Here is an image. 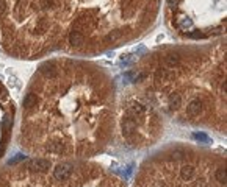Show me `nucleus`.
Masks as SVG:
<instances>
[{
  "mask_svg": "<svg viewBox=\"0 0 227 187\" xmlns=\"http://www.w3.org/2000/svg\"><path fill=\"white\" fill-rule=\"evenodd\" d=\"M118 95L115 78L97 62L75 56L47 59L25 89L19 145L39 159L94 158L116 131Z\"/></svg>",
  "mask_w": 227,
  "mask_h": 187,
  "instance_id": "obj_1",
  "label": "nucleus"
},
{
  "mask_svg": "<svg viewBox=\"0 0 227 187\" xmlns=\"http://www.w3.org/2000/svg\"><path fill=\"white\" fill-rule=\"evenodd\" d=\"M124 91L161 123L226 134V39L161 45L138 59Z\"/></svg>",
  "mask_w": 227,
  "mask_h": 187,
  "instance_id": "obj_2",
  "label": "nucleus"
},
{
  "mask_svg": "<svg viewBox=\"0 0 227 187\" xmlns=\"http://www.w3.org/2000/svg\"><path fill=\"white\" fill-rule=\"evenodd\" d=\"M60 52L97 56L141 39L155 25L161 0H71Z\"/></svg>",
  "mask_w": 227,
  "mask_h": 187,
  "instance_id": "obj_3",
  "label": "nucleus"
},
{
  "mask_svg": "<svg viewBox=\"0 0 227 187\" xmlns=\"http://www.w3.org/2000/svg\"><path fill=\"white\" fill-rule=\"evenodd\" d=\"M71 11V0H0V50L27 61L60 52Z\"/></svg>",
  "mask_w": 227,
  "mask_h": 187,
  "instance_id": "obj_4",
  "label": "nucleus"
},
{
  "mask_svg": "<svg viewBox=\"0 0 227 187\" xmlns=\"http://www.w3.org/2000/svg\"><path fill=\"white\" fill-rule=\"evenodd\" d=\"M133 187H226V156L193 143H169L141 162Z\"/></svg>",
  "mask_w": 227,
  "mask_h": 187,
  "instance_id": "obj_5",
  "label": "nucleus"
},
{
  "mask_svg": "<svg viewBox=\"0 0 227 187\" xmlns=\"http://www.w3.org/2000/svg\"><path fill=\"white\" fill-rule=\"evenodd\" d=\"M0 187H125L100 164L31 158L0 168Z\"/></svg>",
  "mask_w": 227,
  "mask_h": 187,
  "instance_id": "obj_6",
  "label": "nucleus"
},
{
  "mask_svg": "<svg viewBox=\"0 0 227 187\" xmlns=\"http://www.w3.org/2000/svg\"><path fill=\"white\" fill-rule=\"evenodd\" d=\"M163 16L171 34L188 44L226 34V0H165Z\"/></svg>",
  "mask_w": 227,
  "mask_h": 187,
  "instance_id": "obj_7",
  "label": "nucleus"
},
{
  "mask_svg": "<svg viewBox=\"0 0 227 187\" xmlns=\"http://www.w3.org/2000/svg\"><path fill=\"white\" fill-rule=\"evenodd\" d=\"M14 115H16L14 101H13L8 89L5 88V84L0 81V159L5 156L9 140H11Z\"/></svg>",
  "mask_w": 227,
  "mask_h": 187,
  "instance_id": "obj_8",
  "label": "nucleus"
}]
</instances>
